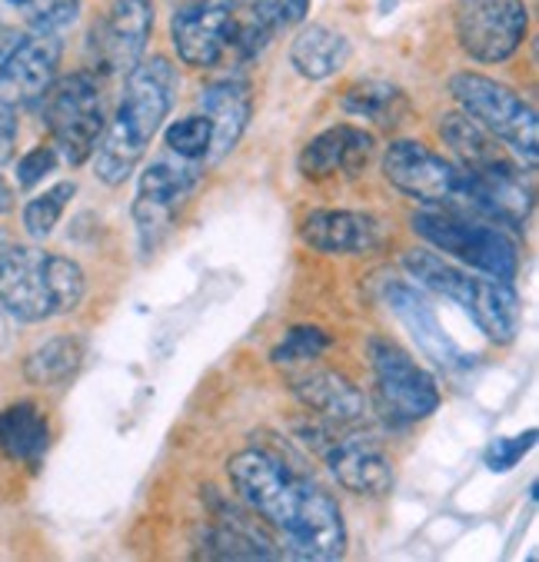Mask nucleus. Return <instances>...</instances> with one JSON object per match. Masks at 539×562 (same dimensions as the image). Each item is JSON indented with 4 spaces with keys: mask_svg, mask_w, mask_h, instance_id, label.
Wrapping results in <instances>:
<instances>
[{
    "mask_svg": "<svg viewBox=\"0 0 539 562\" xmlns=\"http://www.w3.org/2000/svg\"><path fill=\"white\" fill-rule=\"evenodd\" d=\"M60 41L50 34H0V106H34L57 80Z\"/></svg>",
    "mask_w": 539,
    "mask_h": 562,
    "instance_id": "ddd939ff",
    "label": "nucleus"
},
{
    "mask_svg": "<svg viewBox=\"0 0 539 562\" xmlns=\"http://www.w3.org/2000/svg\"><path fill=\"white\" fill-rule=\"evenodd\" d=\"M21 11H24L31 31L60 37L67 27H74V21L80 14V0H27Z\"/></svg>",
    "mask_w": 539,
    "mask_h": 562,
    "instance_id": "c756f323",
    "label": "nucleus"
},
{
    "mask_svg": "<svg viewBox=\"0 0 539 562\" xmlns=\"http://www.w3.org/2000/svg\"><path fill=\"white\" fill-rule=\"evenodd\" d=\"M200 183V164L180 160L167 150V157L150 160V167L141 173L137 196H134V223L141 234V247L154 250L160 237L173 227V220L193 187Z\"/></svg>",
    "mask_w": 539,
    "mask_h": 562,
    "instance_id": "9b49d317",
    "label": "nucleus"
},
{
    "mask_svg": "<svg viewBox=\"0 0 539 562\" xmlns=\"http://www.w3.org/2000/svg\"><path fill=\"white\" fill-rule=\"evenodd\" d=\"M234 4L231 0H183L170 21V41L187 67L210 70L234 50Z\"/></svg>",
    "mask_w": 539,
    "mask_h": 562,
    "instance_id": "4468645a",
    "label": "nucleus"
},
{
    "mask_svg": "<svg viewBox=\"0 0 539 562\" xmlns=\"http://www.w3.org/2000/svg\"><path fill=\"white\" fill-rule=\"evenodd\" d=\"M8 4H14V8H24V4H27V0H8Z\"/></svg>",
    "mask_w": 539,
    "mask_h": 562,
    "instance_id": "c9c22d12",
    "label": "nucleus"
},
{
    "mask_svg": "<svg viewBox=\"0 0 539 562\" xmlns=\"http://www.w3.org/2000/svg\"><path fill=\"white\" fill-rule=\"evenodd\" d=\"M300 237L306 247L327 257H363L383 250L390 227L377 213L363 210H313L303 216Z\"/></svg>",
    "mask_w": 539,
    "mask_h": 562,
    "instance_id": "dca6fc26",
    "label": "nucleus"
},
{
    "mask_svg": "<svg viewBox=\"0 0 539 562\" xmlns=\"http://www.w3.org/2000/svg\"><path fill=\"white\" fill-rule=\"evenodd\" d=\"M250 110H254V97L247 80L231 77L200 90V114L213 127V140H210L213 157H224L237 147V140L250 124Z\"/></svg>",
    "mask_w": 539,
    "mask_h": 562,
    "instance_id": "412c9836",
    "label": "nucleus"
},
{
    "mask_svg": "<svg viewBox=\"0 0 539 562\" xmlns=\"http://www.w3.org/2000/svg\"><path fill=\"white\" fill-rule=\"evenodd\" d=\"M440 137L457 154L460 167L470 170L476 180H496V177L523 173V167L499 147V140L493 134H486L467 114H443L440 117Z\"/></svg>",
    "mask_w": 539,
    "mask_h": 562,
    "instance_id": "6ab92c4d",
    "label": "nucleus"
},
{
    "mask_svg": "<svg viewBox=\"0 0 539 562\" xmlns=\"http://www.w3.org/2000/svg\"><path fill=\"white\" fill-rule=\"evenodd\" d=\"M293 393L303 403V409H310L319 423L344 426V429L367 426V400L340 373H330V370L310 373V376L296 380Z\"/></svg>",
    "mask_w": 539,
    "mask_h": 562,
    "instance_id": "aec40b11",
    "label": "nucleus"
},
{
    "mask_svg": "<svg viewBox=\"0 0 539 562\" xmlns=\"http://www.w3.org/2000/svg\"><path fill=\"white\" fill-rule=\"evenodd\" d=\"M450 93L463 106V114L473 117L486 134H493L506 150L526 167L536 170L539 160V121L536 110L506 83H496L493 77L483 74H453L450 77Z\"/></svg>",
    "mask_w": 539,
    "mask_h": 562,
    "instance_id": "0eeeda50",
    "label": "nucleus"
},
{
    "mask_svg": "<svg viewBox=\"0 0 539 562\" xmlns=\"http://www.w3.org/2000/svg\"><path fill=\"white\" fill-rule=\"evenodd\" d=\"M377 144L373 134L353 127V124H340L323 131L319 137H313L303 154H300V173L306 180H327L337 173H360L370 157H373Z\"/></svg>",
    "mask_w": 539,
    "mask_h": 562,
    "instance_id": "a211bd4d",
    "label": "nucleus"
},
{
    "mask_svg": "<svg viewBox=\"0 0 539 562\" xmlns=\"http://www.w3.org/2000/svg\"><path fill=\"white\" fill-rule=\"evenodd\" d=\"M350 60V41L323 24L303 27L290 44V64L306 80H327Z\"/></svg>",
    "mask_w": 539,
    "mask_h": 562,
    "instance_id": "4be33fe9",
    "label": "nucleus"
},
{
    "mask_svg": "<svg viewBox=\"0 0 539 562\" xmlns=\"http://www.w3.org/2000/svg\"><path fill=\"white\" fill-rule=\"evenodd\" d=\"M44 127L54 140V150L70 167H80L93 157L103 131H106V106L103 90L93 74H67L47 87L37 100Z\"/></svg>",
    "mask_w": 539,
    "mask_h": 562,
    "instance_id": "6e6552de",
    "label": "nucleus"
},
{
    "mask_svg": "<svg viewBox=\"0 0 539 562\" xmlns=\"http://www.w3.org/2000/svg\"><path fill=\"white\" fill-rule=\"evenodd\" d=\"M532 442H536V429H526L523 436H513V439H496L490 449H486V467L493 470V473H506V470H513L529 449H532Z\"/></svg>",
    "mask_w": 539,
    "mask_h": 562,
    "instance_id": "7c9ffc66",
    "label": "nucleus"
},
{
    "mask_svg": "<svg viewBox=\"0 0 539 562\" xmlns=\"http://www.w3.org/2000/svg\"><path fill=\"white\" fill-rule=\"evenodd\" d=\"M306 14H310V0H267V21L277 34L303 24Z\"/></svg>",
    "mask_w": 539,
    "mask_h": 562,
    "instance_id": "473e14b6",
    "label": "nucleus"
},
{
    "mask_svg": "<svg viewBox=\"0 0 539 562\" xmlns=\"http://www.w3.org/2000/svg\"><path fill=\"white\" fill-rule=\"evenodd\" d=\"M413 234L423 237L429 247L460 260L496 280H516L519 273V247L516 240L496 227V223L476 220L473 213L457 210H419L413 213Z\"/></svg>",
    "mask_w": 539,
    "mask_h": 562,
    "instance_id": "423d86ee",
    "label": "nucleus"
},
{
    "mask_svg": "<svg viewBox=\"0 0 539 562\" xmlns=\"http://www.w3.org/2000/svg\"><path fill=\"white\" fill-rule=\"evenodd\" d=\"M383 177L400 193L434 206V210H457V213H473V216L493 220L483 183L460 164L434 154L416 140H396L386 147Z\"/></svg>",
    "mask_w": 539,
    "mask_h": 562,
    "instance_id": "39448f33",
    "label": "nucleus"
},
{
    "mask_svg": "<svg viewBox=\"0 0 539 562\" xmlns=\"http://www.w3.org/2000/svg\"><path fill=\"white\" fill-rule=\"evenodd\" d=\"M344 110L353 117H363V121H373L377 127H400L403 117H406V93L386 80H360L353 83L347 93H344Z\"/></svg>",
    "mask_w": 539,
    "mask_h": 562,
    "instance_id": "b1692460",
    "label": "nucleus"
},
{
    "mask_svg": "<svg viewBox=\"0 0 539 562\" xmlns=\"http://www.w3.org/2000/svg\"><path fill=\"white\" fill-rule=\"evenodd\" d=\"M50 442L44 413L34 403H14L0 409V453L14 463H37Z\"/></svg>",
    "mask_w": 539,
    "mask_h": 562,
    "instance_id": "5701e85b",
    "label": "nucleus"
},
{
    "mask_svg": "<svg viewBox=\"0 0 539 562\" xmlns=\"http://www.w3.org/2000/svg\"><path fill=\"white\" fill-rule=\"evenodd\" d=\"M77 193V183L74 180H64V183H54L50 190L37 193L27 206H24V231L34 237V240H44L54 234V227L60 223L70 196Z\"/></svg>",
    "mask_w": 539,
    "mask_h": 562,
    "instance_id": "bb28decb",
    "label": "nucleus"
},
{
    "mask_svg": "<svg viewBox=\"0 0 539 562\" xmlns=\"http://www.w3.org/2000/svg\"><path fill=\"white\" fill-rule=\"evenodd\" d=\"M370 363L377 380L380 409L390 423L406 426L434 416L440 406V386L406 350L390 340H370Z\"/></svg>",
    "mask_w": 539,
    "mask_h": 562,
    "instance_id": "1a4fd4ad",
    "label": "nucleus"
},
{
    "mask_svg": "<svg viewBox=\"0 0 539 562\" xmlns=\"http://www.w3.org/2000/svg\"><path fill=\"white\" fill-rule=\"evenodd\" d=\"M83 363V347L74 336H54L24 360V376L34 386H64Z\"/></svg>",
    "mask_w": 539,
    "mask_h": 562,
    "instance_id": "393cba45",
    "label": "nucleus"
},
{
    "mask_svg": "<svg viewBox=\"0 0 539 562\" xmlns=\"http://www.w3.org/2000/svg\"><path fill=\"white\" fill-rule=\"evenodd\" d=\"M14 144H18V121L14 110L0 106V164H8L14 157Z\"/></svg>",
    "mask_w": 539,
    "mask_h": 562,
    "instance_id": "72a5a7b5",
    "label": "nucleus"
},
{
    "mask_svg": "<svg viewBox=\"0 0 539 562\" xmlns=\"http://www.w3.org/2000/svg\"><path fill=\"white\" fill-rule=\"evenodd\" d=\"M14 206V190L4 183V177H0V213H8Z\"/></svg>",
    "mask_w": 539,
    "mask_h": 562,
    "instance_id": "f704fd0d",
    "label": "nucleus"
},
{
    "mask_svg": "<svg viewBox=\"0 0 539 562\" xmlns=\"http://www.w3.org/2000/svg\"><path fill=\"white\" fill-rule=\"evenodd\" d=\"M210 140H213V127L203 114H190L183 121H173L164 131V144L173 157L180 160H203L210 154Z\"/></svg>",
    "mask_w": 539,
    "mask_h": 562,
    "instance_id": "cd10ccee",
    "label": "nucleus"
},
{
    "mask_svg": "<svg viewBox=\"0 0 539 562\" xmlns=\"http://www.w3.org/2000/svg\"><path fill=\"white\" fill-rule=\"evenodd\" d=\"M231 486L283 539L293 559L330 562L347 552V522L337 499L267 449H244L227 463Z\"/></svg>",
    "mask_w": 539,
    "mask_h": 562,
    "instance_id": "f257e3e1",
    "label": "nucleus"
},
{
    "mask_svg": "<svg viewBox=\"0 0 539 562\" xmlns=\"http://www.w3.org/2000/svg\"><path fill=\"white\" fill-rule=\"evenodd\" d=\"M57 160H60V157H57L54 147H34V150L18 164V183H21L24 190L37 187L47 173H54Z\"/></svg>",
    "mask_w": 539,
    "mask_h": 562,
    "instance_id": "2f4dec72",
    "label": "nucleus"
},
{
    "mask_svg": "<svg viewBox=\"0 0 539 562\" xmlns=\"http://www.w3.org/2000/svg\"><path fill=\"white\" fill-rule=\"evenodd\" d=\"M383 296H386L390 310L396 313V319L409 329V336L416 340V347L423 350L426 360H434L447 373H467L473 367V357L467 350H460L443 333L434 306L426 303V296L416 286L403 283V280H393V283L383 286Z\"/></svg>",
    "mask_w": 539,
    "mask_h": 562,
    "instance_id": "f3484780",
    "label": "nucleus"
},
{
    "mask_svg": "<svg viewBox=\"0 0 539 562\" xmlns=\"http://www.w3.org/2000/svg\"><path fill=\"white\" fill-rule=\"evenodd\" d=\"M327 347H330V336L323 333V329H316V326H293L280 340V347L273 350L270 360L277 367H296V363L316 360Z\"/></svg>",
    "mask_w": 539,
    "mask_h": 562,
    "instance_id": "c85d7f7f",
    "label": "nucleus"
},
{
    "mask_svg": "<svg viewBox=\"0 0 539 562\" xmlns=\"http://www.w3.org/2000/svg\"><path fill=\"white\" fill-rule=\"evenodd\" d=\"M150 34H154L150 0H114L90 31L93 67L114 77H127L144 60Z\"/></svg>",
    "mask_w": 539,
    "mask_h": 562,
    "instance_id": "2eb2a0df",
    "label": "nucleus"
},
{
    "mask_svg": "<svg viewBox=\"0 0 539 562\" xmlns=\"http://www.w3.org/2000/svg\"><path fill=\"white\" fill-rule=\"evenodd\" d=\"M200 542H203L200 555H206V559H273L277 555L267 539L247 532L234 519H227L221 526H210Z\"/></svg>",
    "mask_w": 539,
    "mask_h": 562,
    "instance_id": "a878e982",
    "label": "nucleus"
},
{
    "mask_svg": "<svg viewBox=\"0 0 539 562\" xmlns=\"http://www.w3.org/2000/svg\"><path fill=\"white\" fill-rule=\"evenodd\" d=\"M453 31L476 64H503L523 47L529 11L523 0H457Z\"/></svg>",
    "mask_w": 539,
    "mask_h": 562,
    "instance_id": "9d476101",
    "label": "nucleus"
},
{
    "mask_svg": "<svg viewBox=\"0 0 539 562\" xmlns=\"http://www.w3.org/2000/svg\"><path fill=\"white\" fill-rule=\"evenodd\" d=\"M310 442L319 449L323 463L330 467L337 483L357 496H383L393 490V463L377 442L357 429L319 423L310 429Z\"/></svg>",
    "mask_w": 539,
    "mask_h": 562,
    "instance_id": "f8f14e48",
    "label": "nucleus"
},
{
    "mask_svg": "<svg viewBox=\"0 0 539 562\" xmlns=\"http://www.w3.org/2000/svg\"><path fill=\"white\" fill-rule=\"evenodd\" d=\"M403 267L419 286L434 290L443 300L457 303L480 326V333L486 336V340H493L499 347L516 340L523 306H519L516 290L506 280L476 277L467 267H453L429 250H409L403 257Z\"/></svg>",
    "mask_w": 539,
    "mask_h": 562,
    "instance_id": "20e7f679",
    "label": "nucleus"
},
{
    "mask_svg": "<svg viewBox=\"0 0 539 562\" xmlns=\"http://www.w3.org/2000/svg\"><path fill=\"white\" fill-rule=\"evenodd\" d=\"M177 70L167 57L141 60L124 83L117 117L103 131L93 157V170L106 187H121L147 157L177 100Z\"/></svg>",
    "mask_w": 539,
    "mask_h": 562,
    "instance_id": "f03ea898",
    "label": "nucleus"
},
{
    "mask_svg": "<svg viewBox=\"0 0 539 562\" xmlns=\"http://www.w3.org/2000/svg\"><path fill=\"white\" fill-rule=\"evenodd\" d=\"M87 280L80 263L37 247L0 250V306L21 323H44L74 313L83 300Z\"/></svg>",
    "mask_w": 539,
    "mask_h": 562,
    "instance_id": "7ed1b4c3",
    "label": "nucleus"
}]
</instances>
